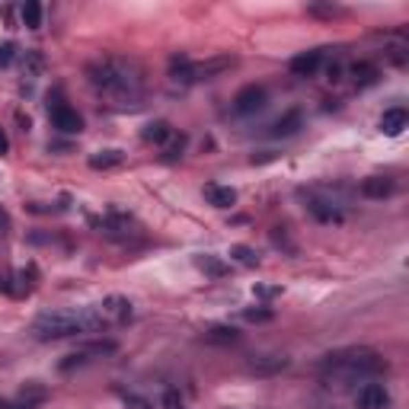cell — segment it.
<instances>
[{"label":"cell","instance_id":"obj_14","mask_svg":"<svg viewBox=\"0 0 409 409\" xmlns=\"http://www.w3.org/2000/svg\"><path fill=\"white\" fill-rule=\"evenodd\" d=\"M301 121H304V115H301V109H291V112H285L275 125H272V138H288V135H294V131L301 128Z\"/></svg>","mask_w":409,"mask_h":409},{"label":"cell","instance_id":"obj_10","mask_svg":"<svg viewBox=\"0 0 409 409\" xmlns=\"http://www.w3.org/2000/svg\"><path fill=\"white\" fill-rule=\"evenodd\" d=\"M227 67H233V58H211V61H192V80H211V77L224 74Z\"/></svg>","mask_w":409,"mask_h":409},{"label":"cell","instance_id":"obj_16","mask_svg":"<svg viewBox=\"0 0 409 409\" xmlns=\"http://www.w3.org/2000/svg\"><path fill=\"white\" fill-rule=\"evenodd\" d=\"M196 266L204 272V275H211V279H224V275L231 272V266H227V262H221L218 256H211V253H202V256H196Z\"/></svg>","mask_w":409,"mask_h":409},{"label":"cell","instance_id":"obj_15","mask_svg":"<svg viewBox=\"0 0 409 409\" xmlns=\"http://www.w3.org/2000/svg\"><path fill=\"white\" fill-rule=\"evenodd\" d=\"M349 77H352L355 86H371V84H377V67L371 61H355L349 67Z\"/></svg>","mask_w":409,"mask_h":409},{"label":"cell","instance_id":"obj_9","mask_svg":"<svg viewBox=\"0 0 409 409\" xmlns=\"http://www.w3.org/2000/svg\"><path fill=\"white\" fill-rule=\"evenodd\" d=\"M320 65H323V51H304V55L291 58V74L307 80V77H316Z\"/></svg>","mask_w":409,"mask_h":409},{"label":"cell","instance_id":"obj_30","mask_svg":"<svg viewBox=\"0 0 409 409\" xmlns=\"http://www.w3.org/2000/svg\"><path fill=\"white\" fill-rule=\"evenodd\" d=\"M10 150V138H7V131L0 128V154H7Z\"/></svg>","mask_w":409,"mask_h":409},{"label":"cell","instance_id":"obj_4","mask_svg":"<svg viewBox=\"0 0 409 409\" xmlns=\"http://www.w3.org/2000/svg\"><path fill=\"white\" fill-rule=\"evenodd\" d=\"M355 406L358 409H387L390 406V393L387 387L377 381H364L358 390H355Z\"/></svg>","mask_w":409,"mask_h":409},{"label":"cell","instance_id":"obj_6","mask_svg":"<svg viewBox=\"0 0 409 409\" xmlns=\"http://www.w3.org/2000/svg\"><path fill=\"white\" fill-rule=\"evenodd\" d=\"M51 125H55L58 131H65V135H80V131H84L80 112L71 109L67 102H55V106H51Z\"/></svg>","mask_w":409,"mask_h":409},{"label":"cell","instance_id":"obj_22","mask_svg":"<svg viewBox=\"0 0 409 409\" xmlns=\"http://www.w3.org/2000/svg\"><path fill=\"white\" fill-rule=\"evenodd\" d=\"M23 26H26V29H38V26H42V3L26 0V7H23Z\"/></svg>","mask_w":409,"mask_h":409},{"label":"cell","instance_id":"obj_19","mask_svg":"<svg viewBox=\"0 0 409 409\" xmlns=\"http://www.w3.org/2000/svg\"><path fill=\"white\" fill-rule=\"evenodd\" d=\"M121 160H125L121 150H96L93 157H90V167L93 170H112V167H119Z\"/></svg>","mask_w":409,"mask_h":409},{"label":"cell","instance_id":"obj_8","mask_svg":"<svg viewBox=\"0 0 409 409\" xmlns=\"http://www.w3.org/2000/svg\"><path fill=\"white\" fill-rule=\"evenodd\" d=\"M409 125V112L403 109V106H393V109H387L381 115V131L387 135V138H397V135H403Z\"/></svg>","mask_w":409,"mask_h":409},{"label":"cell","instance_id":"obj_24","mask_svg":"<svg viewBox=\"0 0 409 409\" xmlns=\"http://www.w3.org/2000/svg\"><path fill=\"white\" fill-rule=\"evenodd\" d=\"M243 316H246L250 323H269V320H272V310H269V307H256V310H246Z\"/></svg>","mask_w":409,"mask_h":409},{"label":"cell","instance_id":"obj_1","mask_svg":"<svg viewBox=\"0 0 409 409\" xmlns=\"http://www.w3.org/2000/svg\"><path fill=\"white\" fill-rule=\"evenodd\" d=\"M109 316L102 304H86V307H61V310H42L32 320V333L38 339H65L77 333H100L109 329Z\"/></svg>","mask_w":409,"mask_h":409},{"label":"cell","instance_id":"obj_28","mask_svg":"<svg viewBox=\"0 0 409 409\" xmlns=\"http://www.w3.org/2000/svg\"><path fill=\"white\" fill-rule=\"evenodd\" d=\"M13 58H16V45H13V42H7V45H0V67L13 65Z\"/></svg>","mask_w":409,"mask_h":409},{"label":"cell","instance_id":"obj_12","mask_svg":"<svg viewBox=\"0 0 409 409\" xmlns=\"http://www.w3.org/2000/svg\"><path fill=\"white\" fill-rule=\"evenodd\" d=\"M204 198H208V204H214V208H233V204H237V192H233L231 186H221V183H208V186H204Z\"/></svg>","mask_w":409,"mask_h":409},{"label":"cell","instance_id":"obj_13","mask_svg":"<svg viewBox=\"0 0 409 409\" xmlns=\"http://www.w3.org/2000/svg\"><path fill=\"white\" fill-rule=\"evenodd\" d=\"M393 179H387V176H368V179H362V196L364 198H387V196H393Z\"/></svg>","mask_w":409,"mask_h":409},{"label":"cell","instance_id":"obj_7","mask_svg":"<svg viewBox=\"0 0 409 409\" xmlns=\"http://www.w3.org/2000/svg\"><path fill=\"white\" fill-rule=\"evenodd\" d=\"M307 211L314 214L320 224H342L345 214L339 211V204L329 202V198H320V196H307Z\"/></svg>","mask_w":409,"mask_h":409},{"label":"cell","instance_id":"obj_21","mask_svg":"<svg viewBox=\"0 0 409 409\" xmlns=\"http://www.w3.org/2000/svg\"><path fill=\"white\" fill-rule=\"evenodd\" d=\"M231 259H237L240 266H259V253L253 250V246L237 243V246H231Z\"/></svg>","mask_w":409,"mask_h":409},{"label":"cell","instance_id":"obj_25","mask_svg":"<svg viewBox=\"0 0 409 409\" xmlns=\"http://www.w3.org/2000/svg\"><path fill=\"white\" fill-rule=\"evenodd\" d=\"M121 400H125V409H154L144 397H138V393H121Z\"/></svg>","mask_w":409,"mask_h":409},{"label":"cell","instance_id":"obj_26","mask_svg":"<svg viewBox=\"0 0 409 409\" xmlns=\"http://www.w3.org/2000/svg\"><path fill=\"white\" fill-rule=\"evenodd\" d=\"M163 409H186V403H183V397L176 390H167L163 393Z\"/></svg>","mask_w":409,"mask_h":409},{"label":"cell","instance_id":"obj_17","mask_svg":"<svg viewBox=\"0 0 409 409\" xmlns=\"http://www.w3.org/2000/svg\"><path fill=\"white\" fill-rule=\"evenodd\" d=\"M176 131L170 128V121H163V119H157V121H150L148 128H144V135L141 138L148 141V144H167L170 138H173Z\"/></svg>","mask_w":409,"mask_h":409},{"label":"cell","instance_id":"obj_18","mask_svg":"<svg viewBox=\"0 0 409 409\" xmlns=\"http://www.w3.org/2000/svg\"><path fill=\"white\" fill-rule=\"evenodd\" d=\"M250 368L256 374H275V371H281V368H288V358H285V355H262V358H253Z\"/></svg>","mask_w":409,"mask_h":409},{"label":"cell","instance_id":"obj_11","mask_svg":"<svg viewBox=\"0 0 409 409\" xmlns=\"http://www.w3.org/2000/svg\"><path fill=\"white\" fill-rule=\"evenodd\" d=\"M102 310H106V316H109L112 326L128 323V320H131V301L119 298V294H112V298L102 301Z\"/></svg>","mask_w":409,"mask_h":409},{"label":"cell","instance_id":"obj_32","mask_svg":"<svg viewBox=\"0 0 409 409\" xmlns=\"http://www.w3.org/2000/svg\"><path fill=\"white\" fill-rule=\"evenodd\" d=\"M329 80H339V65H329Z\"/></svg>","mask_w":409,"mask_h":409},{"label":"cell","instance_id":"obj_31","mask_svg":"<svg viewBox=\"0 0 409 409\" xmlns=\"http://www.w3.org/2000/svg\"><path fill=\"white\" fill-rule=\"evenodd\" d=\"M0 409H29V406H23V403H19V406H16V403H7V400H0Z\"/></svg>","mask_w":409,"mask_h":409},{"label":"cell","instance_id":"obj_29","mask_svg":"<svg viewBox=\"0 0 409 409\" xmlns=\"http://www.w3.org/2000/svg\"><path fill=\"white\" fill-rule=\"evenodd\" d=\"M253 294H256V298H275V294H281V288L279 285H256Z\"/></svg>","mask_w":409,"mask_h":409},{"label":"cell","instance_id":"obj_3","mask_svg":"<svg viewBox=\"0 0 409 409\" xmlns=\"http://www.w3.org/2000/svg\"><path fill=\"white\" fill-rule=\"evenodd\" d=\"M90 84L109 100H115V106H138L141 90H144L141 71L131 61H119V58H106L90 67Z\"/></svg>","mask_w":409,"mask_h":409},{"label":"cell","instance_id":"obj_20","mask_svg":"<svg viewBox=\"0 0 409 409\" xmlns=\"http://www.w3.org/2000/svg\"><path fill=\"white\" fill-rule=\"evenodd\" d=\"M204 339H208V342H237L240 333H237L233 326H211V329L204 333Z\"/></svg>","mask_w":409,"mask_h":409},{"label":"cell","instance_id":"obj_5","mask_svg":"<svg viewBox=\"0 0 409 409\" xmlns=\"http://www.w3.org/2000/svg\"><path fill=\"white\" fill-rule=\"evenodd\" d=\"M266 100H269L266 86L250 84V86H243L240 93L233 96V112H240V115H253V112H259L262 106H266Z\"/></svg>","mask_w":409,"mask_h":409},{"label":"cell","instance_id":"obj_23","mask_svg":"<svg viewBox=\"0 0 409 409\" xmlns=\"http://www.w3.org/2000/svg\"><path fill=\"white\" fill-rule=\"evenodd\" d=\"M19 400H23V406H32V403H42V400H45V387H36V384H26V387L19 390Z\"/></svg>","mask_w":409,"mask_h":409},{"label":"cell","instance_id":"obj_2","mask_svg":"<svg viewBox=\"0 0 409 409\" xmlns=\"http://www.w3.org/2000/svg\"><path fill=\"white\" fill-rule=\"evenodd\" d=\"M384 368H387V362L374 349H342V352H333L323 358V384L342 390L349 384L371 381Z\"/></svg>","mask_w":409,"mask_h":409},{"label":"cell","instance_id":"obj_27","mask_svg":"<svg viewBox=\"0 0 409 409\" xmlns=\"http://www.w3.org/2000/svg\"><path fill=\"white\" fill-rule=\"evenodd\" d=\"M170 141H173V144L167 148V160H176L179 154H183V144H186V138H183V135H173Z\"/></svg>","mask_w":409,"mask_h":409}]
</instances>
